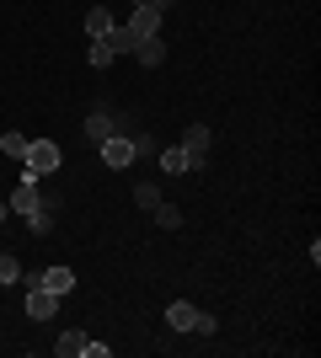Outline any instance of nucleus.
<instances>
[{
  "label": "nucleus",
  "instance_id": "1",
  "mask_svg": "<svg viewBox=\"0 0 321 358\" xmlns=\"http://www.w3.org/2000/svg\"><path fill=\"white\" fill-rule=\"evenodd\" d=\"M64 150L54 145V139H32L27 145V161H22V182H43L48 171H59Z\"/></svg>",
  "mask_w": 321,
  "mask_h": 358
},
{
  "label": "nucleus",
  "instance_id": "2",
  "mask_svg": "<svg viewBox=\"0 0 321 358\" xmlns=\"http://www.w3.org/2000/svg\"><path fill=\"white\" fill-rule=\"evenodd\" d=\"M155 161H161V171H166V177H187V171H204V166L193 161L183 145H161V150H155Z\"/></svg>",
  "mask_w": 321,
  "mask_h": 358
},
{
  "label": "nucleus",
  "instance_id": "3",
  "mask_svg": "<svg viewBox=\"0 0 321 358\" xmlns=\"http://www.w3.org/2000/svg\"><path fill=\"white\" fill-rule=\"evenodd\" d=\"M209 145H214V129H209V123H187V129H183V150H187L199 166L209 161Z\"/></svg>",
  "mask_w": 321,
  "mask_h": 358
},
{
  "label": "nucleus",
  "instance_id": "4",
  "mask_svg": "<svg viewBox=\"0 0 321 358\" xmlns=\"http://www.w3.org/2000/svg\"><path fill=\"white\" fill-rule=\"evenodd\" d=\"M123 27L134 32V38H161V11H155V6H134V16H129Z\"/></svg>",
  "mask_w": 321,
  "mask_h": 358
},
{
  "label": "nucleus",
  "instance_id": "5",
  "mask_svg": "<svg viewBox=\"0 0 321 358\" xmlns=\"http://www.w3.org/2000/svg\"><path fill=\"white\" fill-rule=\"evenodd\" d=\"M199 305H187V299H171V305H166V327L171 331H199Z\"/></svg>",
  "mask_w": 321,
  "mask_h": 358
},
{
  "label": "nucleus",
  "instance_id": "6",
  "mask_svg": "<svg viewBox=\"0 0 321 358\" xmlns=\"http://www.w3.org/2000/svg\"><path fill=\"white\" fill-rule=\"evenodd\" d=\"M54 310H59V294H48L43 284H32L27 289V315L32 321H54Z\"/></svg>",
  "mask_w": 321,
  "mask_h": 358
},
{
  "label": "nucleus",
  "instance_id": "7",
  "mask_svg": "<svg viewBox=\"0 0 321 358\" xmlns=\"http://www.w3.org/2000/svg\"><path fill=\"white\" fill-rule=\"evenodd\" d=\"M102 161H107V166H134V161H139V155H134V139H123V134L102 139Z\"/></svg>",
  "mask_w": 321,
  "mask_h": 358
},
{
  "label": "nucleus",
  "instance_id": "8",
  "mask_svg": "<svg viewBox=\"0 0 321 358\" xmlns=\"http://www.w3.org/2000/svg\"><path fill=\"white\" fill-rule=\"evenodd\" d=\"M113 134H118V129H113V113H107V107H92V113H86V139L102 145V139H113Z\"/></svg>",
  "mask_w": 321,
  "mask_h": 358
},
{
  "label": "nucleus",
  "instance_id": "9",
  "mask_svg": "<svg viewBox=\"0 0 321 358\" xmlns=\"http://www.w3.org/2000/svg\"><path fill=\"white\" fill-rule=\"evenodd\" d=\"M27 145H32L27 134H16V129H6V134H0V161H27Z\"/></svg>",
  "mask_w": 321,
  "mask_h": 358
},
{
  "label": "nucleus",
  "instance_id": "10",
  "mask_svg": "<svg viewBox=\"0 0 321 358\" xmlns=\"http://www.w3.org/2000/svg\"><path fill=\"white\" fill-rule=\"evenodd\" d=\"M38 203H43V198H38V182H16V193H11V214H32Z\"/></svg>",
  "mask_w": 321,
  "mask_h": 358
},
{
  "label": "nucleus",
  "instance_id": "11",
  "mask_svg": "<svg viewBox=\"0 0 321 358\" xmlns=\"http://www.w3.org/2000/svg\"><path fill=\"white\" fill-rule=\"evenodd\" d=\"M134 54H139V64H145V70L166 64V43H161V38H139V43H134Z\"/></svg>",
  "mask_w": 321,
  "mask_h": 358
},
{
  "label": "nucleus",
  "instance_id": "12",
  "mask_svg": "<svg viewBox=\"0 0 321 358\" xmlns=\"http://www.w3.org/2000/svg\"><path fill=\"white\" fill-rule=\"evenodd\" d=\"M38 284H43L48 294H59V299H64L70 289H76V273H70V268H48L43 278H38Z\"/></svg>",
  "mask_w": 321,
  "mask_h": 358
},
{
  "label": "nucleus",
  "instance_id": "13",
  "mask_svg": "<svg viewBox=\"0 0 321 358\" xmlns=\"http://www.w3.org/2000/svg\"><path fill=\"white\" fill-rule=\"evenodd\" d=\"M86 348H92V337H86V331H59L54 353H64V358H86Z\"/></svg>",
  "mask_w": 321,
  "mask_h": 358
},
{
  "label": "nucleus",
  "instance_id": "14",
  "mask_svg": "<svg viewBox=\"0 0 321 358\" xmlns=\"http://www.w3.org/2000/svg\"><path fill=\"white\" fill-rule=\"evenodd\" d=\"M113 22H118V16L107 11V6H92V11H86V38H107Z\"/></svg>",
  "mask_w": 321,
  "mask_h": 358
},
{
  "label": "nucleus",
  "instance_id": "15",
  "mask_svg": "<svg viewBox=\"0 0 321 358\" xmlns=\"http://www.w3.org/2000/svg\"><path fill=\"white\" fill-rule=\"evenodd\" d=\"M102 43L113 48V54H134V43H139V38H134V32H129V27H123V22H113V32H107Z\"/></svg>",
  "mask_w": 321,
  "mask_h": 358
},
{
  "label": "nucleus",
  "instance_id": "16",
  "mask_svg": "<svg viewBox=\"0 0 321 358\" xmlns=\"http://www.w3.org/2000/svg\"><path fill=\"white\" fill-rule=\"evenodd\" d=\"M27 230L32 236H54V203H38V209L27 214Z\"/></svg>",
  "mask_w": 321,
  "mask_h": 358
},
{
  "label": "nucleus",
  "instance_id": "17",
  "mask_svg": "<svg viewBox=\"0 0 321 358\" xmlns=\"http://www.w3.org/2000/svg\"><path fill=\"white\" fill-rule=\"evenodd\" d=\"M150 214H155V224H161V230H183V209H177V203H166V198H161Z\"/></svg>",
  "mask_w": 321,
  "mask_h": 358
},
{
  "label": "nucleus",
  "instance_id": "18",
  "mask_svg": "<svg viewBox=\"0 0 321 358\" xmlns=\"http://www.w3.org/2000/svg\"><path fill=\"white\" fill-rule=\"evenodd\" d=\"M113 59H118V54H113V48H107L102 38H92V48H86V64H92V70H107Z\"/></svg>",
  "mask_w": 321,
  "mask_h": 358
},
{
  "label": "nucleus",
  "instance_id": "19",
  "mask_svg": "<svg viewBox=\"0 0 321 358\" xmlns=\"http://www.w3.org/2000/svg\"><path fill=\"white\" fill-rule=\"evenodd\" d=\"M0 284H22V262L11 252H0Z\"/></svg>",
  "mask_w": 321,
  "mask_h": 358
},
{
  "label": "nucleus",
  "instance_id": "20",
  "mask_svg": "<svg viewBox=\"0 0 321 358\" xmlns=\"http://www.w3.org/2000/svg\"><path fill=\"white\" fill-rule=\"evenodd\" d=\"M134 203H139V209H155V203H161V187H155V182H139V187H134Z\"/></svg>",
  "mask_w": 321,
  "mask_h": 358
},
{
  "label": "nucleus",
  "instance_id": "21",
  "mask_svg": "<svg viewBox=\"0 0 321 358\" xmlns=\"http://www.w3.org/2000/svg\"><path fill=\"white\" fill-rule=\"evenodd\" d=\"M155 150H161V139H155V134H145V129H139V134H134V155H155Z\"/></svg>",
  "mask_w": 321,
  "mask_h": 358
},
{
  "label": "nucleus",
  "instance_id": "22",
  "mask_svg": "<svg viewBox=\"0 0 321 358\" xmlns=\"http://www.w3.org/2000/svg\"><path fill=\"white\" fill-rule=\"evenodd\" d=\"M214 331H220V321H214V315L204 310V315H199V337H214Z\"/></svg>",
  "mask_w": 321,
  "mask_h": 358
},
{
  "label": "nucleus",
  "instance_id": "23",
  "mask_svg": "<svg viewBox=\"0 0 321 358\" xmlns=\"http://www.w3.org/2000/svg\"><path fill=\"white\" fill-rule=\"evenodd\" d=\"M129 6H155V11L166 16V11H171V6H177V0H129Z\"/></svg>",
  "mask_w": 321,
  "mask_h": 358
},
{
  "label": "nucleus",
  "instance_id": "24",
  "mask_svg": "<svg viewBox=\"0 0 321 358\" xmlns=\"http://www.w3.org/2000/svg\"><path fill=\"white\" fill-rule=\"evenodd\" d=\"M6 214H11V203H6V198H0V220H6Z\"/></svg>",
  "mask_w": 321,
  "mask_h": 358
}]
</instances>
